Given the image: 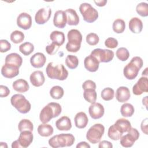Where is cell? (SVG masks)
<instances>
[{"label": "cell", "instance_id": "obj_16", "mask_svg": "<svg viewBox=\"0 0 148 148\" xmlns=\"http://www.w3.org/2000/svg\"><path fill=\"white\" fill-rule=\"evenodd\" d=\"M34 136L32 131L25 130L20 132L18 140L22 148H26L28 147L33 141Z\"/></svg>", "mask_w": 148, "mask_h": 148}, {"label": "cell", "instance_id": "obj_32", "mask_svg": "<svg viewBox=\"0 0 148 148\" xmlns=\"http://www.w3.org/2000/svg\"><path fill=\"white\" fill-rule=\"evenodd\" d=\"M83 97L86 101L92 103L95 102L97 98V94L94 89H86L84 90Z\"/></svg>", "mask_w": 148, "mask_h": 148}, {"label": "cell", "instance_id": "obj_47", "mask_svg": "<svg viewBox=\"0 0 148 148\" xmlns=\"http://www.w3.org/2000/svg\"><path fill=\"white\" fill-rule=\"evenodd\" d=\"M96 84L94 82H93L91 80H86L82 84V88L83 89L86 90V89H96Z\"/></svg>", "mask_w": 148, "mask_h": 148}, {"label": "cell", "instance_id": "obj_2", "mask_svg": "<svg viewBox=\"0 0 148 148\" xmlns=\"http://www.w3.org/2000/svg\"><path fill=\"white\" fill-rule=\"evenodd\" d=\"M46 72L47 76L51 79L64 80L68 76V71L63 64H56L53 62L47 64Z\"/></svg>", "mask_w": 148, "mask_h": 148}, {"label": "cell", "instance_id": "obj_3", "mask_svg": "<svg viewBox=\"0 0 148 148\" xmlns=\"http://www.w3.org/2000/svg\"><path fill=\"white\" fill-rule=\"evenodd\" d=\"M74 142L75 137L71 134L56 135L49 140V145L53 148L71 146Z\"/></svg>", "mask_w": 148, "mask_h": 148}, {"label": "cell", "instance_id": "obj_45", "mask_svg": "<svg viewBox=\"0 0 148 148\" xmlns=\"http://www.w3.org/2000/svg\"><path fill=\"white\" fill-rule=\"evenodd\" d=\"M105 45L110 49H114L118 46V40L114 38H108L105 41Z\"/></svg>", "mask_w": 148, "mask_h": 148}, {"label": "cell", "instance_id": "obj_24", "mask_svg": "<svg viewBox=\"0 0 148 148\" xmlns=\"http://www.w3.org/2000/svg\"><path fill=\"white\" fill-rule=\"evenodd\" d=\"M66 16V23L69 25H77L79 23V17L75 10L68 9L65 10Z\"/></svg>", "mask_w": 148, "mask_h": 148}, {"label": "cell", "instance_id": "obj_39", "mask_svg": "<svg viewBox=\"0 0 148 148\" xmlns=\"http://www.w3.org/2000/svg\"><path fill=\"white\" fill-rule=\"evenodd\" d=\"M24 37L25 36L23 32L18 30H16L11 33L10 38L13 43L15 44H18L23 41V40L24 39Z\"/></svg>", "mask_w": 148, "mask_h": 148}, {"label": "cell", "instance_id": "obj_22", "mask_svg": "<svg viewBox=\"0 0 148 148\" xmlns=\"http://www.w3.org/2000/svg\"><path fill=\"white\" fill-rule=\"evenodd\" d=\"M75 126L80 129L84 128L88 123V119L87 114L83 112H80L76 113L74 117Z\"/></svg>", "mask_w": 148, "mask_h": 148}, {"label": "cell", "instance_id": "obj_23", "mask_svg": "<svg viewBox=\"0 0 148 148\" xmlns=\"http://www.w3.org/2000/svg\"><path fill=\"white\" fill-rule=\"evenodd\" d=\"M56 126L59 131H69L72 128V123L68 116H64L56 121Z\"/></svg>", "mask_w": 148, "mask_h": 148}, {"label": "cell", "instance_id": "obj_38", "mask_svg": "<svg viewBox=\"0 0 148 148\" xmlns=\"http://www.w3.org/2000/svg\"><path fill=\"white\" fill-rule=\"evenodd\" d=\"M65 64L69 69H74L79 65L78 58L73 55H68L65 58Z\"/></svg>", "mask_w": 148, "mask_h": 148}, {"label": "cell", "instance_id": "obj_7", "mask_svg": "<svg viewBox=\"0 0 148 148\" xmlns=\"http://www.w3.org/2000/svg\"><path fill=\"white\" fill-rule=\"evenodd\" d=\"M79 11L83 20L87 23H93L98 18L97 10L88 3H82L79 6Z\"/></svg>", "mask_w": 148, "mask_h": 148}, {"label": "cell", "instance_id": "obj_25", "mask_svg": "<svg viewBox=\"0 0 148 148\" xmlns=\"http://www.w3.org/2000/svg\"><path fill=\"white\" fill-rule=\"evenodd\" d=\"M129 28L135 34L140 33L143 28V23L140 19L138 17H132L129 21Z\"/></svg>", "mask_w": 148, "mask_h": 148}, {"label": "cell", "instance_id": "obj_50", "mask_svg": "<svg viewBox=\"0 0 148 148\" xmlns=\"http://www.w3.org/2000/svg\"><path fill=\"white\" fill-rule=\"evenodd\" d=\"M140 128L142 131L146 135H147V118H146L142 121Z\"/></svg>", "mask_w": 148, "mask_h": 148}, {"label": "cell", "instance_id": "obj_6", "mask_svg": "<svg viewBox=\"0 0 148 148\" xmlns=\"http://www.w3.org/2000/svg\"><path fill=\"white\" fill-rule=\"evenodd\" d=\"M105 132V127L102 124L97 123L92 125L86 134L87 139L92 144L100 142Z\"/></svg>", "mask_w": 148, "mask_h": 148}, {"label": "cell", "instance_id": "obj_44", "mask_svg": "<svg viewBox=\"0 0 148 148\" xmlns=\"http://www.w3.org/2000/svg\"><path fill=\"white\" fill-rule=\"evenodd\" d=\"M60 46L54 42H52L46 47V51L49 55L55 54L60 48Z\"/></svg>", "mask_w": 148, "mask_h": 148}, {"label": "cell", "instance_id": "obj_33", "mask_svg": "<svg viewBox=\"0 0 148 148\" xmlns=\"http://www.w3.org/2000/svg\"><path fill=\"white\" fill-rule=\"evenodd\" d=\"M112 28L114 32L117 34H121L124 31L125 28V21L121 18L116 19L113 23Z\"/></svg>", "mask_w": 148, "mask_h": 148}, {"label": "cell", "instance_id": "obj_55", "mask_svg": "<svg viewBox=\"0 0 148 148\" xmlns=\"http://www.w3.org/2000/svg\"><path fill=\"white\" fill-rule=\"evenodd\" d=\"M0 143H1L0 144V147H6V148L8 147V145H6V143L1 142Z\"/></svg>", "mask_w": 148, "mask_h": 148}, {"label": "cell", "instance_id": "obj_5", "mask_svg": "<svg viewBox=\"0 0 148 148\" xmlns=\"http://www.w3.org/2000/svg\"><path fill=\"white\" fill-rule=\"evenodd\" d=\"M10 102L12 105L21 113H27L29 112L31 108L30 102L23 95L20 94L12 95L10 98Z\"/></svg>", "mask_w": 148, "mask_h": 148}, {"label": "cell", "instance_id": "obj_56", "mask_svg": "<svg viewBox=\"0 0 148 148\" xmlns=\"http://www.w3.org/2000/svg\"><path fill=\"white\" fill-rule=\"evenodd\" d=\"M147 68H146L144 70V71L142 72V75L144 76H147Z\"/></svg>", "mask_w": 148, "mask_h": 148}, {"label": "cell", "instance_id": "obj_15", "mask_svg": "<svg viewBox=\"0 0 148 148\" xmlns=\"http://www.w3.org/2000/svg\"><path fill=\"white\" fill-rule=\"evenodd\" d=\"M104 112V108L100 103H92L88 108L89 114L93 119H98L101 118L103 116Z\"/></svg>", "mask_w": 148, "mask_h": 148}, {"label": "cell", "instance_id": "obj_34", "mask_svg": "<svg viewBox=\"0 0 148 148\" xmlns=\"http://www.w3.org/2000/svg\"><path fill=\"white\" fill-rule=\"evenodd\" d=\"M64 94V89L59 86H55L51 88L50 90V95L55 99H61Z\"/></svg>", "mask_w": 148, "mask_h": 148}, {"label": "cell", "instance_id": "obj_9", "mask_svg": "<svg viewBox=\"0 0 148 148\" xmlns=\"http://www.w3.org/2000/svg\"><path fill=\"white\" fill-rule=\"evenodd\" d=\"M91 55L95 57L100 62H109L114 57V52L109 49H95L93 50Z\"/></svg>", "mask_w": 148, "mask_h": 148}, {"label": "cell", "instance_id": "obj_54", "mask_svg": "<svg viewBox=\"0 0 148 148\" xmlns=\"http://www.w3.org/2000/svg\"><path fill=\"white\" fill-rule=\"evenodd\" d=\"M147 96H146L144 98H143V99H142V103H143V105H145V106L146 107V108H147Z\"/></svg>", "mask_w": 148, "mask_h": 148}, {"label": "cell", "instance_id": "obj_11", "mask_svg": "<svg viewBox=\"0 0 148 148\" xmlns=\"http://www.w3.org/2000/svg\"><path fill=\"white\" fill-rule=\"evenodd\" d=\"M51 9L50 8H42L39 9L35 14V21L38 24H44L50 18Z\"/></svg>", "mask_w": 148, "mask_h": 148}, {"label": "cell", "instance_id": "obj_14", "mask_svg": "<svg viewBox=\"0 0 148 148\" xmlns=\"http://www.w3.org/2000/svg\"><path fill=\"white\" fill-rule=\"evenodd\" d=\"M19 73V67L5 63L2 67L1 74L6 78H13L17 76Z\"/></svg>", "mask_w": 148, "mask_h": 148}, {"label": "cell", "instance_id": "obj_51", "mask_svg": "<svg viewBox=\"0 0 148 148\" xmlns=\"http://www.w3.org/2000/svg\"><path fill=\"white\" fill-rule=\"evenodd\" d=\"M76 147L77 148H90V145L89 144H88L86 142L83 141V142H80V143H79L76 145Z\"/></svg>", "mask_w": 148, "mask_h": 148}, {"label": "cell", "instance_id": "obj_37", "mask_svg": "<svg viewBox=\"0 0 148 148\" xmlns=\"http://www.w3.org/2000/svg\"><path fill=\"white\" fill-rule=\"evenodd\" d=\"M108 136L113 140H119L123 136V133L120 132L114 126V124L112 125L108 129Z\"/></svg>", "mask_w": 148, "mask_h": 148}, {"label": "cell", "instance_id": "obj_40", "mask_svg": "<svg viewBox=\"0 0 148 148\" xmlns=\"http://www.w3.org/2000/svg\"><path fill=\"white\" fill-rule=\"evenodd\" d=\"M116 57L121 61H127L130 57V53L128 50L125 47L119 48L116 52Z\"/></svg>", "mask_w": 148, "mask_h": 148}, {"label": "cell", "instance_id": "obj_49", "mask_svg": "<svg viewBox=\"0 0 148 148\" xmlns=\"http://www.w3.org/2000/svg\"><path fill=\"white\" fill-rule=\"evenodd\" d=\"M99 148H102V147H105V148H112L113 145L111 142L108 141V140H102L101 142H99V145H98Z\"/></svg>", "mask_w": 148, "mask_h": 148}, {"label": "cell", "instance_id": "obj_21", "mask_svg": "<svg viewBox=\"0 0 148 148\" xmlns=\"http://www.w3.org/2000/svg\"><path fill=\"white\" fill-rule=\"evenodd\" d=\"M131 94L129 88L125 86L119 87L116 92V98L120 102H127L130 98Z\"/></svg>", "mask_w": 148, "mask_h": 148}, {"label": "cell", "instance_id": "obj_53", "mask_svg": "<svg viewBox=\"0 0 148 148\" xmlns=\"http://www.w3.org/2000/svg\"><path fill=\"white\" fill-rule=\"evenodd\" d=\"M12 148H20V147H22L20 145L18 140H16L13 142V143L12 144Z\"/></svg>", "mask_w": 148, "mask_h": 148}, {"label": "cell", "instance_id": "obj_26", "mask_svg": "<svg viewBox=\"0 0 148 148\" xmlns=\"http://www.w3.org/2000/svg\"><path fill=\"white\" fill-rule=\"evenodd\" d=\"M13 88L18 92H25L29 88L28 82L23 79H19L15 80L12 84Z\"/></svg>", "mask_w": 148, "mask_h": 148}, {"label": "cell", "instance_id": "obj_10", "mask_svg": "<svg viewBox=\"0 0 148 148\" xmlns=\"http://www.w3.org/2000/svg\"><path fill=\"white\" fill-rule=\"evenodd\" d=\"M132 92L135 95H140L143 92H148V79L147 76L139 79L132 87Z\"/></svg>", "mask_w": 148, "mask_h": 148}, {"label": "cell", "instance_id": "obj_1", "mask_svg": "<svg viewBox=\"0 0 148 148\" xmlns=\"http://www.w3.org/2000/svg\"><path fill=\"white\" fill-rule=\"evenodd\" d=\"M62 108L57 102H50L45 106L40 111L39 119L42 123H47L51 119L58 117L61 113Z\"/></svg>", "mask_w": 148, "mask_h": 148}, {"label": "cell", "instance_id": "obj_41", "mask_svg": "<svg viewBox=\"0 0 148 148\" xmlns=\"http://www.w3.org/2000/svg\"><path fill=\"white\" fill-rule=\"evenodd\" d=\"M136 12L142 17H147L148 16V4L146 2H140L136 5Z\"/></svg>", "mask_w": 148, "mask_h": 148}, {"label": "cell", "instance_id": "obj_4", "mask_svg": "<svg viewBox=\"0 0 148 148\" xmlns=\"http://www.w3.org/2000/svg\"><path fill=\"white\" fill-rule=\"evenodd\" d=\"M68 42L66 45V49L68 51L76 53L81 47L82 35L80 32L76 29H71L67 34Z\"/></svg>", "mask_w": 148, "mask_h": 148}, {"label": "cell", "instance_id": "obj_29", "mask_svg": "<svg viewBox=\"0 0 148 148\" xmlns=\"http://www.w3.org/2000/svg\"><path fill=\"white\" fill-rule=\"evenodd\" d=\"M38 132L40 136L43 137H48L53 134L54 130L53 127L49 124L43 123L38 127Z\"/></svg>", "mask_w": 148, "mask_h": 148}, {"label": "cell", "instance_id": "obj_52", "mask_svg": "<svg viewBox=\"0 0 148 148\" xmlns=\"http://www.w3.org/2000/svg\"><path fill=\"white\" fill-rule=\"evenodd\" d=\"M94 3L98 6L99 7H102V6H104L106 3H107V1L106 0H101V1H94Z\"/></svg>", "mask_w": 148, "mask_h": 148}, {"label": "cell", "instance_id": "obj_20", "mask_svg": "<svg viewBox=\"0 0 148 148\" xmlns=\"http://www.w3.org/2000/svg\"><path fill=\"white\" fill-rule=\"evenodd\" d=\"M29 80L34 86L40 87L45 83V78L42 71H36L31 74Z\"/></svg>", "mask_w": 148, "mask_h": 148}, {"label": "cell", "instance_id": "obj_43", "mask_svg": "<svg viewBox=\"0 0 148 148\" xmlns=\"http://www.w3.org/2000/svg\"><path fill=\"white\" fill-rule=\"evenodd\" d=\"M99 38L95 33H90L86 36V42L90 46H95L99 42Z\"/></svg>", "mask_w": 148, "mask_h": 148}, {"label": "cell", "instance_id": "obj_19", "mask_svg": "<svg viewBox=\"0 0 148 148\" xmlns=\"http://www.w3.org/2000/svg\"><path fill=\"white\" fill-rule=\"evenodd\" d=\"M46 61V57L44 54L38 52L34 54L30 58V63L31 65L35 68H40L44 66Z\"/></svg>", "mask_w": 148, "mask_h": 148}, {"label": "cell", "instance_id": "obj_28", "mask_svg": "<svg viewBox=\"0 0 148 148\" xmlns=\"http://www.w3.org/2000/svg\"><path fill=\"white\" fill-rule=\"evenodd\" d=\"M116 128L121 133L128 132L131 128V124L130 121L125 119H119L114 124Z\"/></svg>", "mask_w": 148, "mask_h": 148}, {"label": "cell", "instance_id": "obj_8", "mask_svg": "<svg viewBox=\"0 0 148 148\" xmlns=\"http://www.w3.org/2000/svg\"><path fill=\"white\" fill-rule=\"evenodd\" d=\"M127 134L121 137L120 143L124 147H130L133 146L135 142L139 137V132L134 128H131L127 132Z\"/></svg>", "mask_w": 148, "mask_h": 148}, {"label": "cell", "instance_id": "obj_17", "mask_svg": "<svg viewBox=\"0 0 148 148\" xmlns=\"http://www.w3.org/2000/svg\"><path fill=\"white\" fill-rule=\"evenodd\" d=\"M54 25L58 28H63L66 24V16L65 11L62 10L55 12L53 18Z\"/></svg>", "mask_w": 148, "mask_h": 148}, {"label": "cell", "instance_id": "obj_46", "mask_svg": "<svg viewBox=\"0 0 148 148\" xmlns=\"http://www.w3.org/2000/svg\"><path fill=\"white\" fill-rule=\"evenodd\" d=\"M11 49V44L6 39L0 40V51L5 53Z\"/></svg>", "mask_w": 148, "mask_h": 148}, {"label": "cell", "instance_id": "obj_31", "mask_svg": "<svg viewBox=\"0 0 148 148\" xmlns=\"http://www.w3.org/2000/svg\"><path fill=\"white\" fill-rule=\"evenodd\" d=\"M135 109L133 105L130 103H125L123 104L120 108V113L123 117H128L133 115Z\"/></svg>", "mask_w": 148, "mask_h": 148}, {"label": "cell", "instance_id": "obj_12", "mask_svg": "<svg viewBox=\"0 0 148 148\" xmlns=\"http://www.w3.org/2000/svg\"><path fill=\"white\" fill-rule=\"evenodd\" d=\"M140 68L136 65L134 63L130 61L124 68L123 74L125 77L128 80L134 79L138 74Z\"/></svg>", "mask_w": 148, "mask_h": 148}, {"label": "cell", "instance_id": "obj_36", "mask_svg": "<svg viewBox=\"0 0 148 148\" xmlns=\"http://www.w3.org/2000/svg\"><path fill=\"white\" fill-rule=\"evenodd\" d=\"M18 130L20 132L25 130L32 131L34 130V125L29 120L23 119L18 123Z\"/></svg>", "mask_w": 148, "mask_h": 148}, {"label": "cell", "instance_id": "obj_18", "mask_svg": "<svg viewBox=\"0 0 148 148\" xmlns=\"http://www.w3.org/2000/svg\"><path fill=\"white\" fill-rule=\"evenodd\" d=\"M84 65L87 71L91 72H95L99 68V62L95 57L90 54L84 58Z\"/></svg>", "mask_w": 148, "mask_h": 148}, {"label": "cell", "instance_id": "obj_13", "mask_svg": "<svg viewBox=\"0 0 148 148\" xmlns=\"http://www.w3.org/2000/svg\"><path fill=\"white\" fill-rule=\"evenodd\" d=\"M17 26L24 30L28 29L32 26V17L27 13H21L17 18Z\"/></svg>", "mask_w": 148, "mask_h": 148}, {"label": "cell", "instance_id": "obj_35", "mask_svg": "<svg viewBox=\"0 0 148 148\" xmlns=\"http://www.w3.org/2000/svg\"><path fill=\"white\" fill-rule=\"evenodd\" d=\"M34 50V46L29 42L22 43L19 46V51L24 56H29Z\"/></svg>", "mask_w": 148, "mask_h": 148}, {"label": "cell", "instance_id": "obj_27", "mask_svg": "<svg viewBox=\"0 0 148 148\" xmlns=\"http://www.w3.org/2000/svg\"><path fill=\"white\" fill-rule=\"evenodd\" d=\"M22 62V57L16 53H12L9 54L5 57V63L12 64L19 68L21 66Z\"/></svg>", "mask_w": 148, "mask_h": 148}, {"label": "cell", "instance_id": "obj_42", "mask_svg": "<svg viewBox=\"0 0 148 148\" xmlns=\"http://www.w3.org/2000/svg\"><path fill=\"white\" fill-rule=\"evenodd\" d=\"M114 91L113 89L110 87H106L103 89L101 93V98L106 101H110L114 98Z\"/></svg>", "mask_w": 148, "mask_h": 148}, {"label": "cell", "instance_id": "obj_30", "mask_svg": "<svg viewBox=\"0 0 148 148\" xmlns=\"http://www.w3.org/2000/svg\"><path fill=\"white\" fill-rule=\"evenodd\" d=\"M50 39L53 42L56 43L60 46L62 45L65 40V35L61 31H53L50 35Z\"/></svg>", "mask_w": 148, "mask_h": 148}, {"label": "cell", "instance_id": "obj_48", "mask_svg": "<svg viewBox=\"0 0 148 148\" xmlns=\"http://www.w3.org/2000/svg\"><path fill=\"white\" fill-rule=\"evenodd\" d=\"M10 94V90L8 87L6 86H0V97L1 98L6 97Z\"/></svg>", "mask_w": 148, "mask_h": 148}]
</instances>
